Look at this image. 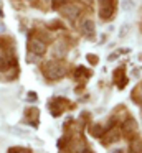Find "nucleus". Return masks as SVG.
Wrapping results in <instances>:
<instances>
[{"instance_id":"obj_1","label":"nucleus","mask_w":142,"mask_h":153,"mask_svg":"<svg viewBox=\"0 0 142 153\" xmlns=\"http://www.w3.org/2000/svg\"><path fill=\"white\" fill-rule=\"evenodd\" d=\"M43 73H45V76L48 77V79L51 81H58L61 79L63 76H65V68H63L61 63H58V61H48V63H45V66H43Z\"/></svg>"},{"instance_id":"obj_2","label":"nucleus","mask_w":142,"mask_h":153,"mask_svg":"<svg viewBox=\"0 0 142 153\" xmlns=\"http://www.w3.org/2000/svg\"><path fill=\"white\" fill-rule=\"evenodd\" d=\"M114 13V4L112 0H99V18L109 20Z\"/></svg>"},{"instance_id":"obj_3","label":"nucleus","mask_w":142,"mask_h":153,"mask_svg":"<svg viewBox=\"0 0 142 153\" xmlns=\"http://www.w3.org/2000/svg\"><path fill=\"white\" fill-rule=\"evenodd\" d=\"M59 12H61L66 18H69L71 22H74L76 18L79 17L81 8H79L78 5H74V4H65V5H61V7H59Z\"/></svg>"},{"instance_id":"obj_4","label":"nucleus","mask_w":142,"mask_h":153,"mask_svg":"<svg viewBox=\"0 0 142 153\" xmlns=\"http://www.w3.org/2000/svg\"><path fill=\"white\" fill-rule=\"evenodd\" d=\"M28 46H30L32 54H35V56H43V54L46 53V45L43 43L41 40H38V38H33V40H30Z\"/></svg>"},{"instance_id":"obj_5","label":"nucleus","mask_w":142,"mask_h":153,"mask_svg":"<svg viewBox=\"0 0 142 153\" xmlns=\"http://www.w3.org/2000/svg\"><path fill=\"white\" fill-rule=\"evenodd\" d=\"M81 31H83V35H86V36H92V35H94V31H96L94 22H92L91 18H86V20H83V23H81Z\"/></svg>"},{"instance_id":"obj_6","label":"nucleus","mask_w":142,"mask_h":153,"mask_svg":"<svg viewBox=\"0 0 142 153\" xmlns=\"http://www.w3.org/2000/svg\"><path fill=\"white\" fill-rule=\"evenodd\" d=\"M66 51H68L66 43H63V41H56V43H55V48H53V54H55L56 58H63V56L66 54Z\"/></svg>"},{"instance_id":"obj_7","label":"nucleus","mask_w":142,"mask_h":153,"mask_svg":"<svg viewBox=\"0 0 142 153\" xmlns=\"http://www.w3.org/2000/svg\"><path fill=\"white\" fill-rule=\"evenodd\" d=\"M135 128H137V125H135V122L132 119H127L124 123V130L125 133H135Z\"/></svg>"},{"instance_id":"obj_8","label":"nucleus","mask_w":142,"mask_h":153,"mask_svg":"<svg viewBox=\"0 0 142 153\" xmlns=\"http://www.w3.org/2000/svg\"><path fill=\"white\" fill-rule=\"evenodd\" d=\"M121 7H122V10H124V12H132L135 8V4H134V0H122Z\"/></svg>"},{"instance_id":"obj_9","label":"nucleus","mask_w":142,"mask_h":153,"mask_svg":"<svg viewBox=\"0 0 142 153\" xmlns=\"http://www.w3.org/2000/svg\"><path fill=\"white\" fill-rule=\"evenodd\" d=\"M142 152V143L140 142H134L131 145V148L127 150V153H140Z\"/></svg>"},{"instance_id":"obj_10","label":"nucleus","mask_w":142,"mask_h":153,"mask_svg":"<svg viewBox=\"0 0 142 153\" xmlns=\"http://www.w3.org/2000/svg\"><path fill=\"white\" fill-rule=\"evenodd\" d=\"M129 33V23H122L121 25V30H119V38H125V35Z\"/></svg>"},{"instance_id":"obj_11","label":"nucleus","mask_w":142,"mask_h":153,"mask_svg":"<svg viewBox=\"0 0 142 153\" xmlns=\"http://www.w3.org/2000/svg\"><path fill=\"white\" fill-rule=\"evenodd\" d=\"M65 4H68V0H53L51 7L55 8V10H59V7H61V5H65Z\"/></svg>"},{"instance_id":"obj_12","label":"nucleus","mask_w":142,"mask_h":153,"mask_svg":"<svg viewBox=\"0 0 142 153\" xmlns=\"http://www.w3.org/2000/svg\"><path fill=\"white\" fill-rule=\"evenodd\" d=\"M92 133H94L96 137H99L102 133V127H99V125H94L92 127Z\"/></svg>"},{"instance_id":"obj_13","label":"nucleus","mask_w":142,"mask_h":153,"mask_svg":"<svg viewBox=\"0 0 142 153\" xmlns=\"http://www.w3.org/2000/svg\"><path fill=\"white\" fill-rule=\"evenodd\" d=\"M116 58H117V54H109L107 59H109V61H112V59H116Z\"/></svg>"},{"instance_id":"obj_14","label":"nucleus","mask_w":142,"mask_h":153,"mask_svg":"<svg viewBox=\"0 0 142 153\" xmlns=\"http://www.w3.org/2000/svg\"><path fill=\"white\" fill-rule=\"evenodd\" d=\"M83 153H91V152H88V150H84V152H83Z\"/></svg>"},{"instance_id":"obj_15","label":"nucleus","mask_w":142,"mask_h":153,"mask_svg":"<svg viewBox=\"0 0 142 153\" xmlns=\"http://www.w3.org/2000/svg\"><path fill=\"white\" fill-rule=\"evenodd\" d=\"M28 2H33V0H28Z\"/></svg>"}]
</instances>
